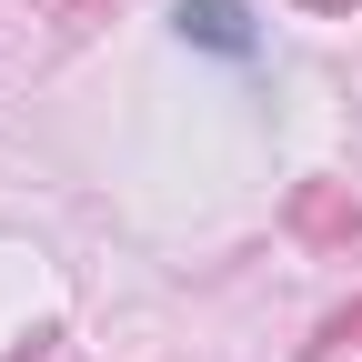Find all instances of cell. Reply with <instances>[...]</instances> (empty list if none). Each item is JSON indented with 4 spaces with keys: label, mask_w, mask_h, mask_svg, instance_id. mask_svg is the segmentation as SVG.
<instances>
[{
    "label": "cell",
    "mask_w": 362,
    "mask_h": 362,
    "mask_svg": "<svg viewBox=\"0 0 362 362\" xmlns=\"http://www.w3.org/2000/svg\"><path fill=\"white\" fill-rule=\"evenodd\" d=\"M30 11H40V21H51L61 40H81V30H101L111 11H131V0H30Z\"/></svg>",
    "instance_id": "cell-3"
},
{
    "label": "cell",
    "mask_w": 362,
    "mask_h": 362,
    "mask_svg": "<svg viewBox=\"0 0 362 362\" xmlns=\"http://www.w3.org/2000/svg\"><path fill=\"white\" fill-rule=\"evenodd\" d=\"M181 40H202V51L242 61V51H252V21L232 11V0H192V11H181Z\"/></svg>",
    "instance_id": "cell-2"
},
{
    "label": "cell",
    "mask_w": 362,
    "mask_h": 362,
    "mask_svg": "<svg viewBox=\"0 0 362 362\" xmlns=\"http://www.w3.org/2000/svg\"><path fill=\"white\" fill-rule=\"evenodd\" d=\"M362 342V302L352 312H332V322H322V342H312V362H332V352H352Z\"/></svg>",
    "instance_id": "cell-4"
},
{
    "label": "cell",
    "mask_w": 362,
    "mask_h": 362,
    "mask_svg": "<svg viewBox=\"0 0 362 362\" xmlns=\"http://www.w3.org/2000/svg\"><path fill=\"white\" fill-rule=\"evenodd\" d=\"M292 232L312 252H352L362 242V202L342 192V181H292Z\"/></svg>",
    "instance_id": "cell-1"
},
{
    "label": "cell",
    "mask_w": 362,
    "mask_h": 362,
    "mask_svg": "<svg viewBox=\"0 0 362 362\" xmlns=\"http://www.w3.org/2000/svg\"><path fill=\"white\" fill-rule=\"evenodd\" d=\"M302 11H322V21H332V11H352V0H302Z\"/></svg>",
    "instance_id": "cell-5"
}]
</instances>
